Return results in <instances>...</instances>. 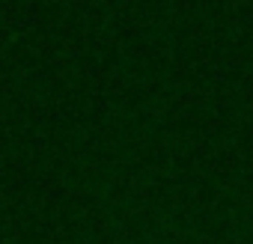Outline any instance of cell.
Wrapping results in <instances>:
<instances>
[]
</instances>
